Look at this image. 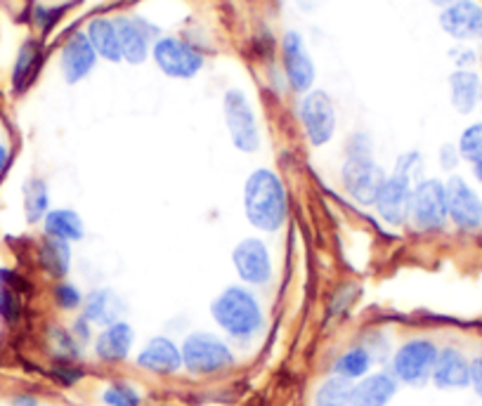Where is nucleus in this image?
I'll return each instance as SVG.
<instances>
[{
  "label": "nucleus",
  "instance_id": "obj_1",
  "mask_svg": "<svg viewBox=\"0 0 482 406\" xmlns=\"http://www.w3.org/2000/svg\"><path fill=\"white\" fill-rule=\"evenodd\" d=\"M244 211L248 223L260 232L281 229L288 215V199L277 172L258 168L248 175L244 184Z\"/></svg>",
  "mask_w": 482,
  "mask_h": 406
},
{
  "label": "nucleus",
  "instance_id": "obj_2",
  "mask_svg": "<svg viewBox=\"0 0 482 406\" xmlns=\"http://www.w3.org/2000/svg\"><path fill=\"white\" fill-rule=\"evenodd\" d=\"M211 315L215 324L236 340H248V338L258 336L265 319L258 297L244 286L225 288L211 303Z\"/></svg>",
  "mask_w": 482,
  "mask_h": 406
},
{
  "label": "nucleus",
  "instance_id": "obj_3",
  "mask_svg": "<svg viewBox=\"0 0 482 406\" xmlns=\"http://www.w3.org/2000/svg\"><path fill=\"white\" fill-rule=\"evenodd\" d=\"M343 184L348 194L362 203V206H373L379 196L381 184L385 182L383 168L372 159V140L369 135L360 132L348 142V159L343 163Z\"/></svg>",
  "mask_w": 482,
  "mask_h": 406
},
{
  "label": "nucleus",
  "instance_id": "obj_4",
  "mask_svg": "<svg viewBox=\"0 0 482 406\" xmlns=\"http://www.w3.org/2000/svg\"><path fill=\"white\" fill-rule=\"evenodd\" d=\"M180 352H183V367L196 376L225 371L235 364L232 349L213 333H192L184 338Z\"/></svg>",
  "mask_w": 482,
  "mask_h": 406
},
{
  "label": "nucleus",
  "instance_id": "obj_5",
  "mask_svg": "<svg viewBox=\"0 0 482 406\" xmlns=\"http://www.w3.org/2000/svg\"><path fill=\"white\" fill-rule=\"evenodd\" d=\"M447 189L440 180H419L412 189L409 223L421 232H437L447 224Z\"/></svg>",
  "mask_w": 482,
  "mask_h": 406
},
{
  "label": "nucleus",
  "instance_id": "obj_6",
  "mask_svg": "<svg viewBox=\"0 0 482 406\" xmlns=\"http://www.w3.org/2000/svg\"><path fill=\"white\" fill-rule=\"evenodd\" d=\"M223 114L230 138L239 151H256L260 147L258 120L253 114V107L248 98L241 90H227L223 98Z\"/></svg>",
  "mask_w": 482,
  "mask_h": 406
},
{
  "label": "nucleus",
  "instance_id": "obj_7",
  "mask_svg": "<svg viewBox=\"0 0 482 406\" xmlns=\"http://www.w3.org/2000/svg\"><path fill=\"white\" fill-rule=\"evenodd\" d=\"M437 352H440L437 345L428 338L407 340L393 357V373L402 383L424 385L433 376Z\"/></svg>",
  "mask_w": 482,
  "mask_h": 406
},
{
  "label": "nucleus",
  "instance_id": "obj_8",
  "mask_svg": "<svg viewBox=\"0 0 482 406\" xmlns=\"http://www.w3.org/2000/svg\"><path fill=\"white\" fill-rule=\"evenodd\" d=\"M152 55H154L156 67L171 78H194L204 67L201 52L194 50L190 43H184L183 38H175V36L156 40Z\"/></svg>",
  "mask_w": 482,
  "mask_h": 406
},
{
  "label": "nucleus",
  "instance_id": "obj_9",
  "mask_svg": "<svg viewBox=\"0 0 482 406\" xmlns=\"http://www.w3.org/2000/svg\"><path fill=\"white\" fill-rule=\"evenodd\" d=\"M300 120L312 147H321L336 130V107L324 90L308 92L300 102Z\"/></svg>",
  "mask_w": 482,
  "mask_h": 406
},
{
  "label": "nucleus",
  "instance_id": "obj_10",
  "mask_svg": "<svg viewBox=\"0 0 482 406\" xmlns=\"http://www.w3.org/2000/svg\"><path fill=\"white\" fill-rule=\"evenodd\" d=\"M412 180L393 171L391 178L381 184L379 196L373 201V208L385 224L402 227L409 223V208H412Z\"/></svg>",
  "mask_w": 482,
  "mask_h": 406
},
{
  "label": "nucleus",
  "instance_id": "obj_11",
  "mask_svg": "<svg viewBox=\"0 0 482 406\" xmlns=\"http://www.w3.org/2000/svg\"><path fill=\"white\" fill-rule=\"evenodd\" d=\"M235 272L248 286H265L272 279L270 251L260 239H244L232 251Z\"/></svg>",
  "mask_w": 482,
  "mask_h": 406
},
{
  "label": "nucleus",
  "instance_id": "obj_12",
  "mask_svg": "<svg viewBox=\"0 0 482 406\" xmlns=\"http://www.w3.org/2000/svg\"><path fill=\"white\" fill-rule=\"evenodd\" d=\"M447 189V215L454 224L466 232L482 227V199L476 189L464 178H449Z\"/></svg>",
  "mask_w": 482,
  "mask_h": 406
},
{
  "label": "nucleus",
  "instance_id": "obj_13",
  "mask_svg": "<svg viewBox=\"0 0 482 406\" xmlns=\"http://www.w3.org/2000/svg\"><path fill=\"white\" fill-rule=\"evenodd\" d=\"M281 59H284V74L288 86L296 92H308L315 83V64H312L303 36L288 31L281 40Z\"/></svg>",
  "mask_w": 482,
  "mask_h": 406
},
{
  "label": "nucleus",
  "instance_id": "obj_14",
  "mask_svg": "<svg viewBox=\"0 0 482 406\" xmlns=\"http://www.w3.org/2000/svg\"><path fill=\"white\" fill-rule=\"evenodd\" d=\"M440 26L456 40L482 38V5L476 0H456L442 10Z\"/></svg>",
  "mask_w": 482,
  "mask_h": 406
},
{
  "label": "nucleus",
  "instance_id": "obj_15",
  "mask_svg": "<svg viewBox=\"0 0 482 406\" xmlns=\"http://www.w3.org/2000/svg\"><path fill=\"white\" fill-rule=\"evenodd\" d=\"M116 29L120 38V52L123 59L131 64H142L150 55L152 38L156 36V26L147 24L140 17H119L116 19Z\"/></svg>",
  "mask_w": 482,
  "mask_h": 406
},
{
  "label": "nucleus",
  "instance_id": "obj_16",
  "mask_svg": "<svg viewBox=\"0 0 482 406\" xmlns=\"http://www.w3.org/2000/svg\"><path fill=\"white\" fill-rule=\"evenodd\" d=\"M433 383L442 390H459L471 385V361L456 348H445L437 352L433 367Z\"/></svg>",
  "mask_w": 482,
  "mask_h": 406
},
{
  "label": "nucleus",
  "instance_id": "obj_17",
  "mask_svg": "<svg viewBox=\"0 0 482 406\" xmlns=\"http://www.w3.org/2000/svg\"><path fill=\"white\" fill-rule=\"evenodd\" d=\"M98 62V52L90 46L86 34H74L62 47V74L67 83L86 78Z\"/></svg>",
  "mask_w": 482,
  "mask_h": 406
},
{
  "label": "nucleus",
  "instance_id": "obj_18",
  "mask_svg": "<svg viewBox=\"0 0 482 406\" xmlns=\"http://www.w3.org/2000/svg\"><path fill=\"white\" fill-rule=\"evenodd\" d=\"M138 367L147 369L152 373L168 376V373L180 371V367H183V352H180V348L173 343L171 338L156 336L140 349Z\"/></svg>",
  "mask_w": 482,
  "mask_h": 406
},
{
  "label": "nucleus",
  "instance_id": "obj_19",
  "mask_svg": "<svg viewBox=\"0 0 482 406\" xmlns=\"http://www.w3.org/2000/svg\"><path fill=\"white\" fill-rule=\"evenodd\" d=\"M397 378L391 373H373L364 376L357 385H352L351 406H385L395 397Z\"/></svg>",
  "mask_w": 482,
  "mask_h": 406
},
{
  "label": "nucleus",
  "instance_id": "obj_20",
  "mask_svg": "<svg viewBox=\"0 0 482 406\" xmlns=\"http://www.w3.org/2000/svg\"><path fill=\"white\" fill-rule=\"evenodd\" d=\"M135 343V331L128 321H114L98 336L95 343V355L102 361H123L131 355V348Z\"/></svg>",
  "mask_w": 482,
  "mask_h": 406
},
{
  "label": "nucleus",
  "instance_id": "obj_21",
  "mask_svg": "<svg viewBox=\"0 0 482 406\" xmlns=\"http://www.w3.org/2000/svg\"><path fill=\"white\" fill-rule=\"evenodd\" d=\"M86 305V312H83V319L88 324H100V327H110L114 321H119V315L123 312V303L119 300L114 291L110 288H98L92 291L90 296L83 300Z\"/></svg>",
  "mask_w": 482,
  "mask_h": 406
},
{
  "label": "nucleus",
  "instance_id": "obj_22",
  "mask_svg": "<svg viewBox=\"0 0 482 406\" xmlns=\"http://www.w3.org/2000/svg\"><path fill=\"white\" fill-rule=\"evenodd\" d=\"M86 36L88 40H90V46L95 47V52H98V57L110 59V62H120V59H123L119 29H116V24L111 22V19H92V22L88 24Z\"/></svg>",
  "mask_w": 482,
  "mask_h": 406
},
{
  "label": "nucleus",
  "instance_id": "obj_23",
  "mask_svg": "<svg viewBox=\"0 0 482 406\" xmlns=\"http://www.w3.org/2000/svg\"><path fill=\"white\" fill-rule=\"evenodd\" d=\"M480 78L476 71L459 69L449 76V95H452L454 109L459 114H471L476 109L477 98H480Z\"/></svg>",
  "mask_w": 482,
  "mask_h": 406
},
{
  "label": "nucleus",
  "instance_id": "obj_24",
  "mask_svg": "<svg viewBox=\"0 0 482 406\" xmlns=\"http://www.w3.org/2000/svg\"><path fill=\"white\" fill-rule=\"evenodd\" d=\"M43 229H46V236L59 241H79L86 234V227H83V220L76 211L71 208H55V211H47V215L43 218Z\"/></svg>",
  "mask_w": 482,
  "mask_h": 406
},
{
  "label": "nucleus",
  "instance_id": "obj_25",
  "mask_svg": "<svg viewBox=\"0 0 482 406\" xmlns=\"http://www.w3.org/2000/svg\"><path fill=\"white\" fill-rule=\"evenodd\" d=\"M38 263L52 279H64L71 267V248L67 241L47 236L38 248Z\"/></svg>",
  "mask_w": 482,
  "mask_h": 406
},
{
  "label": "nucleus",
  "instance_id": "obj_26",
  "mask_svg": "<svg viewBox=\"0 0 482 406\" xmlns=\"http://www.w3.org/2000/svg\"><path fill=\"white\" fill-rule=\"evenodd\" d=\"M372 352L364 345H357V348H351L345 355L333 361V373L345 378V380H357V378L367 376L369 369H372Z\"/></svg>",
  "mask_w": 482,
  "mask_h": 406
},
{
  "label": "nucleus",
  "instance_id": "obj_27",
  "mask_svg": "<svg viewBox=\"0 0 482 406\" xmlns=\"http://www.w3.org/2000/svg\"><path fill=\"white\" fill-rule=\"evenodd\" d=\"M40 46L36 40H26L19 50V57L15 62V74H12V80H15V88L17 90H24V88L29 86L31 80L36 78L40 67Z\"/></svg>",
  "mask_w": 482,
  "mask_h": 406
},
{
  "label": "nucleus",
  "instance_id": "obj_28",
  "mask_svg": "<svg viewBox=\"0 0 482 406\" xmlns=\"http://www.w3.org/2000/svg\"><path fill=\"white\" fill-rule=\"evenodd\" d=\"M50 208V194H47V184L43 180L34 178L24 184V213L31 224L38 223L47 215Z\"/></svg>",
  "mask_w": 482,
  "mask_h": 406
},
{
  "label": "nucleus",
  "instance_id": "obj_29",
  "mask_svg": "<svg viewBox=\"0 0 482 406\" xmlns=\"http://www.w3.org/2000/svg\"><path fill=\"white\" fill-rule=\"evenodd\" d=\"M351 380L341 376H331L320 385L315 395V406H351Z\"/></svg>",
  "mask_w": 482,
  "mask_h": 406
},
{
  "label": "nucleus",
  "instance_id": "obj_30",
  "mask_svg": "<svg viewBox=\"0 0 482 406\" xmlns=\"http://www.w3.org/2000/svg\"><path fill=\"white\" fill-rule=\"evenodd\" d=\"M459 154L461 159L471 161V163H480L482 161V123H473L461 132L459 140Z\"/></svg>",
  "mask_w": 482,
  "mask_h": 406
},
{
  "label": "nucleus",
  "instance_id": "obj_31",
  "mask_svg": "<svg viewBox=\"0 0 482 406\" xmlns=\"http://www.w3.org/2000/svg\"><path fill=\"white\" fill-rule=\"evenodd\" d=\"M102 401L107 406H140L142 397L132 385L114 383L102 392Z\"/></svg>",
  "mask_w": 482,
  "mask_h": 406
},
{
  "label": "nucleus",
  "instance_id": "obj_32",
  "mask_svg": "<svg viewBox=\"0 0 482 406\" xmlns=\"http://www.w3.org/2000/svg\"><path fill=\"white\" fill-rule=\"evenodd\" d=\"M421 171H424V159H421L419 151H407V154H402L395 163V172L409 178L414 184L419 182Z\"/></svg>",
  "mask_w": 482,
  "mask_h": 406
},
{
  "label": "nucleus",
  "instance_id": "obj_33",
  "mask_svg": "<svg viewBox=\"0 0 482 406\" xmlns=\"http://www.w3.org/2000/svg\"><path fill=\"white\" fill-rule=\"evenodd\" d=\"M55 303L59 305L62 309H76L83 305V296H80L79 288L69 281H59L58 286H55Z\"/></svg>",
  "mask_w": 482,
  "mask_h": 406
},
{
  "label": "nucleus",
  "instance_id": "obj_34",
  "mask_svg": "<svg viewBox=\"0 0 482 406\" xmlns=\"http://www.w3.org/2000/svg\"><path fill=\"white\" fill-rule=\"evenodd\" d=\"M19 312H22V303H19L17 293L0 284V315L7 321H17Z\"/></svg>",
  "mask_w": 482,
  "mask_h": 406
},
{
  "label": "nucleus",
  "instance_id": "obj_35",
  "mask_svg": "<svg viewBox=\"0 0 482 406\" xmlns=\"http://www.w3.org/2000/svg\"><path fill=\"white\" fill-rule=\"evenodd\" d=\"M74 338H76L74 333L64 331V328H55V331H52V343L58 345V349L64 357H71V359L79 355V348H76Z\"/></svg>",
  "mask_w": 482,
  "mask_h": 406
},
{
  "label": "nucleus",
  "instance_id": "obj_36",
  "mask_svg": "<svg viewBox=\"0 0 482 406\" xmlns=\"http://www.w3.org/2000/svg\"><path fill=\"white\" fill-rule=\"evenodd\" d=\"M459 159H461L459 149H454L452 144H445V147L440 149V163L445 171H454L456 163H459Z\"/></svg>",
  "mask_w": 482,
  "mask_h": 406
},
{
  "label": "nucleus",
  "instance_id": "obj_37",
  "mask_svg": "<svg viewBox=\"0 0 482 406\" xmlns=\"http://www.w3.org/2000/svg\"><path fill=\"white\" fill-rule=\"evenodd\" d=\"M471 385L477 392V397H482V355L471 361Z\"/></svg>",
  "mask_w": 482,
  "mask_h": 406
},
{
  "label": "nucleus",
  "instance_id": "obj_38",
  "mask_svg": "<svg viewBox=\"0 0 482 406\" xmlns=\"http://www.w3.org/2000/svg\"><path fill=\"white\" fill-rule=\"evenodd\" d=\"M454 62L459 64V69H464L466 64H473L476 62V55H473L471 50H459V52H452Z\"/></svg>",
  "mask_w": 482,
  "mask_h": 406
},
{
  "label": "nucleus",
  "instance_id": "obj_39",
  "mask_svg": "<svg viewBox=\"0 0 482 406\" xmlns=\"http://www.w3.org/2000/svg\"><path fill=\"white\" fill-rule=\"evenodd\" d=\"M12 406H38V400L34 395H17L12 400Z\"/></svg>",
  "mask_w": 482,
  "mask_h": 406
},
{
  "label": "nucleus",
  "instance_id": "obj_40",
  "mask_svg": "<svg viewBox=\"0 0 482 406\" xmlns=\"http://www.w3.org/2000/svg\"><path fill=\"white\" fill-rule=\"evenodd\" d=\"M7 163H10V149H7L5 144H0V175L5 172Z\"/></svg>",
  "mask_w": 482,
  "mask_h": 406
},
{
  "label": "nucleus",
  "instance_id": "obj_41",
  "mask_svg": "<svg viewBox=\"0 0 482 406\" xmlns=\"http://www.w3.org/2000/svg\"><path fill=\"white\" fill-rule=\"evenodd\" d=\"M473 175H476L477 182H482V161L480 163H473Z\"/></svg>",
  "mask_w": 482,
  "mask_h": 406
},
{
  "label": "nucleus",
  "instance_id": "obj_42",
  "mask_svg": "<svg viewBox=\"0 0 482 406\" xmlns=\"http://www.w3.org/2000/svg\"><path fill=\"white\" fill-rule=\"evenodd\" d=\"M296 3H299V5L303 7V10H312V7H315L317 0H296Z\"/></svg>",
  "mask_w": 482,
  "mask_h": 406
},
{
  "label": "nucleus",
  "instance_id": "obj_43",
  "mask_svg": "<svg viewBox=\"0 0 482 406\" xmlns=\"http://www.w3.org/2000/svg\"><path fill=\"white\" fill-rule=\"evenodd\" d=\"M433 5H440V7H447L452 5V3H456V0H431Z\"/></svg>",
  "mask_w": 482,
  "mask_h": 406
},
{
  "label": "nucleus",
  "instance_id": "obj_44",
  "mask_svg": "<svg viewBox=\"0 0 482 406\" xmlns=\"http://www.w3.org/2000/svg\"><path fill=\"white\" fill-rule=\"evenodd\" d=\"M480 95H482V88H480Z\"/></svg>",
  "mask_w": 482,
  "mask_h": 406
}]
</instances>
